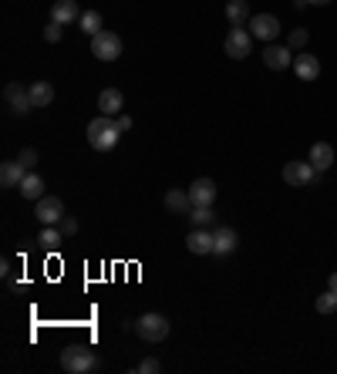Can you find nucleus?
I'll list each match as a JSON object with an SVG mask.
<instances>
[{
  "label": "nucleus",
  "mask_w": 337,
  "mask_h": 374,
  "mask_svg": "<svg viewBox=\"0 0 337 374\" xmlns=\"http://www.w3.org/2000/svg\"><path fill=\"white\" fill-rule=\"evenodd\" d=\"M118 138H121V132H118V125L112 115L91 119V125H88V145H91L95 152H112L118 145Z\"/></svg>",
  "instance_id": "1"
},
{
  "label": "nucleus",
  "mask_w": 337,
  "mask_h": 374,
  "mask_svg": "<svg viewBox=\"0 0 337 374\" xmlns=\"http://www.w3.org/2000/svg\"><path fill=\"white\" fill-rule=\"evenodd\" d=\"M61 368H65L67 374H91L101 368V361L91 347H84V344H67L65 351H61Z\"/></svg>",
  "instance_id": "2"
},
{
  "label": "nucleus",
  "mask_w": 337,
  "mask_h": 374,
  "mask_svg": "<svg viewBox=\"0 0 337 374\" xmlns=\"http://www.w3.org/2000/svg\"><path fill=\"white\" fill-rule=\"evenodd\" d=\"M132 330L138 338L145 340V344H159V340L168 338V317L166 314H142L138 321H132Z\"/></svg>",
  "instance_id": "3"
},
{
  "label": "nucleus",
  "mask_w": 337,
  "mask_h": 374,
  "mask_svg": "<svg viewBox=\"0 0 337 374\" xmlns=\"http://www.w3.org/2000/svg\"><path fill=\"white\" fill-rule=\"evenodd\" d=\"M91 54L98 61H115L118 54H121V37L115 31H98V34L91 37Z\"/></svg>",
  "instance_id": "4"
},
{
  "label": "nucleus",
  "mask_w": 337,
  "mask_h": 374,
  "mask_svg": "<svg viewBox=\"0 0 337 374\" xmlns=\"http://www.w3.org/2000/svg\"><path fill=\"white\" fill-rule=\"evenodd\" d=\"M280 20L273 18V14H253L250 18V34L253 41H263V44H270V41H277L280 37Z\"/></svg>",
  "instance_id": "5"
},
{
  "label": "nucleus",
  "mask_w": 337,
  "mask_h": 374,
  "mask_svg": "<svg viewBox=\"0 0 337 374\" xmlns=\"http://www.w3.org/2000/svg\"><path fill=\"white\" fill-rule=\"evenodd\" d=\"M223 48H226V54H230L233 61H243V58H250V51H253V34L246 27H230Z\"/></svg>",
  "instance_id": "6"
},
{
  "label": "nucleus",
  "mask_w": 337,
  "mask_h": 374,
  "mask_svg": "<svg viewBox=\"0 0 337 374\" xmlns=\"http://www.w3.org/2000/svg\"><path fill=\"white\" fill-rule=\"evenodd\" d=\"M314 175H317V169L310 166V159H307V162H303V159H293V162L284 166V179L290 186H310Z\"/></svg>",
  "instance_id": "7"
},
{
  "label": "nucleus",
  "mask_w": 337,
  "mask_h": 374,
  "mask_svg": "<svg viewBox=\"0 0 337 374\" xmlns=\"http://www.w3.org/2000/svg\"><path fill=\"white\" fill-rule=\"evenodd\" d=\"M34 216L44 222V226H58L61 216H65V203H61L58 196H41V199H37V209H34Z\"/></svg>",
  "instance_id": "8"
},
{
  "label": "nucleus",
  "mask_w": 337,
  "mask_h": 374,
  "mask_svg": "<svg viewBox=\"0 0 337 374\" xmlns=\"http://www.w3.org/2000/svg\"><path fill=\"white\" fill-rule=\"evenodd\" d=\"M4 102L11 105V112H17V115H27V112L34 108L31 91H27V88H20V85H7V88H4Z\"/></svg>",
  "instance_id": "9"
},
{
  "label": "nucleus",
  "mask_w": 337,
  "mask_h": 374,
  "mask_svg": "<svg viewBox=\"0 0 337 374\" xmlns=\"http://www.w3.org/2000/svg\"><path fill=\"white\" fill-rule=\"evenodd\" d=\"M24 175H27V169L20 166V159H7V162H0V186H4V189H20Z\"/></svg>",
  "instance_id": "10"
},
{
  "label": "nucleus",
  "mask_w": 337,
  "mask_h": 374,
  "mask_svg": "<svg viewBox=\"0 0 337 374\" xmlns=\"http://www.w3.org/2000/svg\"><path fill=\"white\" fill-rule=\"evenodd\" d=\"M81 7H78V0H54L51 4V20H58V24H74V20H81Z\"/></svg>",
  "instance_id": "11"
},
{
  "label": "nucleus",
  "mask_w": 337,
  "mask_h": 374,
  "mask_svg": "<svg viewBox=\"0 0 337 374\" xmlns=\"http://www.w3.org/2000/svg\"><path fill=\"white\" fill-rule=\"evenodd\" d=\"M185 250L196 256H206L213 253V233L209 229H202V226H192V233L185 236Z\"/></svg>",
  "instance_id": "12"
},
{
  "label": "nucleus",
  "mask_w": 337,
  "mask_h": 374,
  "mask_svg": "<svg viewBox=\"0 0 337 374\" xmlns=\"http://www.w3.org/2000/svg\"><path fill=\"white\" fill-rule=\"evenodd\" d=\"M263 65H267L270 71H284L293 65V58H290V48H284V44H267L263 48Z\"/></svg>",
  "instance_id": "13"
},
{
  "label": "nucleus",
  "mask_w": 337,
  "mask_h": 374,
  "mask_svg": "<svg viewBox=\"0 0 337 374\" xmlns=\"http://www.w3.org/2000/svg\"><path fill=\"white\" fill-rule=\"evenodd\" d=\"M236 243H239L236 229H230V226H216L213 229V253L216 256H230L236 250Z\"/></svg>",
  "instance_id": "14"
},
{
  "label": "nucleus",
  "mask_w": 337,
  "mask_h": 374,
  "mask_svg": "<svg viewBox=\"0 0 337 374\" xmlns=\"http://www.w3.org/2000/svg\"><path fill=\"white\" fill-rule=\"evenodd\" d=\"M189 199H192V206H213L216 203V182L213 179H196L189 186Z\"/></svg>",
  "instance_id": "15"
},
{
  "label": "nucleus",
  "mask_w": 337,
  "mask_h": 374,
  "mask_svg": "<svg viewBox=\"0 0 337 374\" xmlns=\"http://www.w3.org/2000/svg\"><path fill=\"white\" fill-rule=\"evenodd\" d=\"M98 108H101V115H121V108H125V98H121V91L118 88H101V95H98Z\"/></svg>",
  "instance_id": "16"
},
{
  "label": "nucleus",
  "mask_w": 337,
  "mask_h": 374,
  "mask_svg": "<svg viewBox=\"0 0 337 374\" xmlns=\"http://www.w3.org/2000/svg\"><path fill=\"white\" fill-rule=\"evenodd\" d=\"M293 71H297L300 81H317L320 78V61L314 58V54H297V58H293Z\"/></svg>",
  "instance_id": "17"
},
{
  "label": "nucleus",
  "mask_w": 337,
  "mask_h": 374,
  "mask_svg": "<svg viewBox=\"0 0 337 374\" xmlns=\"http://www.w3.org/2000/svg\"><path fill=\"white\" fill-rule=\"evenodd\" d=\"M310 166L317 172H327L334 166V145H327V142H314V149H310Z\"/></svg>",
  "instance_id": "18"
},
{
  "label": "nucleus",
  "mask_w": 337,
  "mask_h": 374,
  "mask_svg": "<svg viewBox=\"0 0 337 374\" xmlns=\"http://www.w3.org/2000/svg\"><path fill=\"white\" fill-rule=\"evenodd\" d=\"M166 209H168V213H179V216H185V213L192 209L189 189H168V192H166Z\"/></svg>",
  "instance_id": "19"
},
{
  "label": "nucleus",
  "mask_w": 337,
  "mask_h": 374,
  "mask_svg": "<svg viewBox=\"0 0 337 374\" xmlns=\"http://www.w3.org/2000/svg\"><path fill=\"white\" fill-rule=\"evenodd\" d=\"M226 18H230V24L233 27H243V24H250V0H230L226 4Z\"/></svg>",
  "instance_id": "20"
},
{
  "label": "nucleus",
  "mask_w": 337,
  "mask_h": 374,
  "mask_svg": "<svg viewBox=\"0 0 337 374\" xmlns=\"http://www.w3.org/2000/svg\"><path fill=\"white\" fill-rule=\"evenodd\" d=\"M20 196H24V199H34V203H37L41 196H48V192H44V179H41L37 172H27L24 182H20Z\"/></svg>",
  "instance_id": "21"
},
{
  "label": "nucleus",
  "mask_w": 337,
  "mask_h": 374,
  "mask_svg": "<svg viewBox=\"0 0 337 374\" xmlns=\"http://www.w3.org/2000/svg\"><path fill=\"white\" fill-rule=\"evenodd\" d=\"M31 102L34 108H48L51 102H54V88H51V81H31Z\"/></svg>",
  "instance_id": "22"
},
{
  "label": "nucleus",
  "mask_w": 337,
  "mask_h": 374,
  "mask_svg": "<svg viewBox=\"0 0 337 374\" xmlns=\"http://www.w3.org/2000/svg\"><path fill=\"white\" fill-rule=\"evenodd\" d=\"M61 239H65V233H61L58 226H44V229L37 233V239H34V243H37L41 250H58V246H61Z\"/></svg>",
  "instance_id": "23"
},
{
  "label": "nucleus",
  "mask_w": 337,
  "mask_h": 374,
  "mask_svg": "<svg viewBox=\"0 0 337 374\" xmlns=\"http://www.w3.org/2000/svg\"><path fill=\"white\" fill-rule=\"evenodd\" d=\"M189 220H192V226L209 229V226H216V213H213V206H192V209H189Z\"/></svg>",
  "instance_id": "24"
},
{
  "label": "nucleus",
  "mask_w": 337,
  "mask_h": 374,
  "mask_svg": "<svg viewBox=\"0 0 337 374\" xmlns=\"http://www.w3.org/2000/svg\"><path fill=\"white\" fill-rule=\"evenodd\" d=\"M78 24H81V31H84L88 37H95L98 31H105V27H101V14H98V11H84Z\"/></svg>",
  "instance_id": "25"
},
{
  "label": "nucleus",
  "mask_w": 337,
  "mask_h": 374,
  "mask_svg": "<svg viewBox=\"0 0 337 374\" xmlns=\"http://www.w3.org/2000/svg\"><path fill=\"white\" fill-rule=\"evenodd\" d=\"M334 310H337V293L327 287V290H324V293L317 297V314H334Z\"/></svg>",
  "instance_id": "26"
},
{
  "label": "nucleus",
  "mask_w": 337,
  "mask_h": 374,
  "mask_svg": "<svg viewBox=\"0 0 337 374\" xmlns=\"http://www.w3.org/2000/svg\"><path fill=\"white\" fill-rule=\"evenodd\" d=\"M65 37V24H58V20H48V27H44V41L48 44H58Z\"/></svg>",
  "instance_id": "27"
},
{
  "label": "nucleus",
  "mask_w": 337,
  "mask_h": 374,
  "mask_svg": "<svg viewBox=\"0 0 337 374\" xmlns=\"http://www.w3.org/2000/svg\"><path fill=\"white\" fill-rule=\"evenodd\" d=\"M307 41H310V34H307L303 27H293V31H290V41H286V48H297V51H300V48H307Z\"/></svg>",
  "instance_id": "28"
},
{
  "label": "nucleus",
  "mask_w": 337,
  "mask_h": 374,
  "mask_svg": "<svg viewBox=\"0 0 337 374\" xmlns=\"http://www.w3.org/2000/svg\"><path fill=\"white\" fill-rule=\"evenodd\" d=\"M58 229H61L65 236H74V233H78V220H74V216H61Z\"/></svg>",
  "instance_id": "29"
},
{
  "label": "nucleus",
  "mask_w": 337,
  "mask_h": 374,
  "mask_svg": "<svg viewBox=\"0 0 337 374\" xmlns=\"http://www.w3.org/2000/svg\"><path fill=\"white\" fill-rule=\"evenodd\" d=\"M20 166L27 172H34V166H37V149H24V152H20Z\"/></svg>",
  "instance_id": "30"
},
{
  "label": "nucleus",
  "mask_w": 337,
  "mask_h": 374,
  "mask_svg": "<svg viewBox=\"0 0 337 374\" xmlns=\"http://www.w3.org/2000/svg\"><path fill=\"white\" fill-rule=\"evenodd\" d=\"M115 125H118V132H121V135H125V132H132V115H125V112L115 115Z\"/></svg>",
  "instance_id": "31"
},
{
  "label": "nucleus",
  "mask_w": 337,
  "mask_h": 374,
  "mask_svg": "<svg viewBox=\"0 0 337 374\" xmlns=\"http://www.w3.org/2000/svg\"><path fill=\"white\" fill-rule=\"evenodd\" d=\"M159 368H162V364H159L155 357H145V361L138 364V374H152V371H159Z\"/></svg>",
  "instance_id": "32"
},
{
  "label": "nucleus",
  "mask_w": 337,
  "mask_h": 374,
  "mask_svg": "<svg viewBox=\"0 0 337 374\" xmlns=\"http://www.w3.org/2000/svg\"><path fill=\"white\" fill-rule=\"evenodd\" d=\"M327 287H331V290H334V293H337V270L331 273V276H327Z\"/></svg>",
  "instance_id": "33"
},
{
  "label": "nucleus",
  "mask_w": 337,
  "mask_h": 374,
  "mask_svg": "<svg viewBox=\"0 0 337 374\" xmlns=\"http://www.w3.org/2000/svg\"><path fill=\"white\" fill-rule=\"evenodd\" d=\"M293 7H297V11H303V7H310V0H293Z\"/></svg>",
  "instance_id": "34"
},
{
  "label": "nucleus",
  "mask_w": 337,
  "mask_h": 374,
  "mask_svg": "<svg viewBox=\"0 0 337 374\" xmlns=\"http://www.w3.org/2000/svg\"><path fill=\"white\" fill-rule=\"evenodd\" d=\"M310 4H314V7H327L331 0H310Z\"/></svg>",
  "instance_id": "35"
}]
</instances>
